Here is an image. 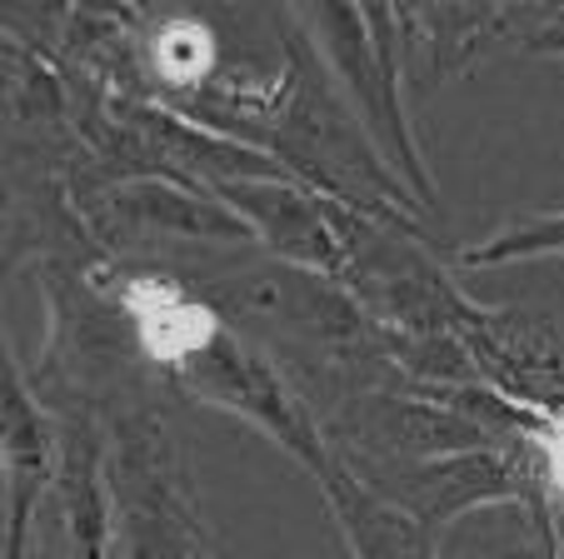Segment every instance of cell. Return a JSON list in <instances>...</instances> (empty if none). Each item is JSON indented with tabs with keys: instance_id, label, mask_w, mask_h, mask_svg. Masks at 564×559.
<instances>
[{
	"instance_id": "cell-7",
	"label": "cell",
	"mask_w": 564,
	"mask_h": 559,
	"mask_svg": "<svg viewBox=\"0 0 564 559\" xmlns=\"http://www.w3.org/2000/svg\"><path fill=\"white\" fill-rule=\"evenodd\" d=\"M0 420H6V559H25L35 515L55 485V420L11 355L0 369Z\"/></svg>"
},
{
	"instance_id": "cell-5",
	"label": "cell",
	"mask_w": 564,
	"mask_h": 559,
	"mask_svg": "<svg viewBox=\"0 0 564 559\" xmlns=\"http://www.w3.org/2000/svg\"><path fill=\"white\" fill-rule=\"evenodd\" d=\"M319 434L350 475H380L400 464L490 450V434L420 390H370L319 415Z\"/></svg>"
},
{
	"instance_id": "cell-8",
	"label": "cell",
	"mask_w": 564,
	"mask_h": 559,
	"mask_svg": "<svg viewBox=\"0 0 564 559\" xmlns=\"http://www.w3.org/2000/svg\"><path fill=\"white\" fill-rule=\"evenodd\" d=\"M315 485L330 505L335 525H340L350 559H440V539L415 515H405L400 505L375 495L370 485H360L340 460Z\"/></svg>"
},
{
	"instance_id": "cell-4",
	"label": "cell",
	"mask_w": 564,
	"mask_h": 559,
	"mask_svg": "<svg viewBox=\"0 0 564 559\" xmlns=\"http://www.w3.org/2000/svg\"><path fill=\"white\" fill-rule=\"evenodd\" d=\"M106 260H150L171 245H256L220 195L191 191L175 180H126L75 205Z\"/></svg>"
},
{
	"instance_id": "cell-2",
	"label": "cell",
	"mask_w": 564,
	"mask_h": 559,
	"mask_svg": "<svg viewBox=\"0 0 564 559\" xmlns=\"http://www.w3.org/2000/svg\"><path fill=\"white\" fill-rule=\"evenodd\" d=\"M295 21L315 41L330 80H340L345 100L360 116V126L370 130V140L380 146V155L410 185L420 211L435 221L440 191L405 110L410 45L405 31H400V6H300Z\"/></svg>"
},
{
	"instance_id": "cell-9",
	"label": "cell",
	"mask_w": 564,
	"mask_h": 559,
	"mask_svg": "<svg viewBox=\"0 0 564 559\" xmlns=\"http://www.w3.org/2000/svg\"><path fill=\"white\" fill-rule=\"evenodd\" d=\"M400 31L410 55H425V85H445L485 45L514 41L520 6H400Z\"/></svg>"
},
{
	"instance_id": "cell-6",
	"label": "cell",
	"mask_w": 564,
	"mask_h": 559,
	"mask_svg": "<svg viewBox=\"0 0 564 559\" xmlns=\"http://www.w3.org/2000/svg\"><path fill=\"white\" fill-rule=\"evenodd\" d=\"M220 201L256 230V245L270 260L340 280V230L330 195L300 180H235L220 185Z\"/></svg>"
},
{
	"instance_id": "cell-12",
	"label": "cell",
	"mask_w": 564,
	"mask_h": 559,
	"mask_svg": "<svg viewBox=\"0 0 564 559\" xmlns=\"http://www.w3.org/2000/svg\"><path fill=\"white\" fill-rule=\"evenodd\" d=\"M110 559H120V555H116V549H110Z\"/></svg>"
},
{
	"instance_id": "cell-10",
	"label": "cell",
	"mask_w": 564,
	"mask_h": 559,
	"mask_svg": "<svg viewBox=\"0 0 564 559\" xmlns=\"http://www.w3.org/2000/svg\"><path fill=\"white\" fill-rule=\"evenodd\" d=\"M544 255L564 260V211L520 215V221H510L500 235H490V240L455 250V265L475 270V265H514V260H544Z\"/></svg>"
},
{
	"instance_id": "cell-3",
	"label": "cell",
	"mask_w": 564,
	"mask_h": 559,
	"mask_svg": "<svg viewBox=\"0 0 564 559\" xmlns=\"http://www.w3.org/2000/svg\"><path fill=\"white\" fill-rule=\"evenodd\" d=\"M340 230V286L350 300L394 335H459L469 345L490 320V305L469 300L455 275L425 250L435 235L425 225H394L335 201Z\"/></svg>"
},
{
	"instance_id": "cell-11",
	"label": "cell",
	"mask_w": 564,
	"mask_h": 559,
	"mask_svg": "<svg viewBox=\"0 0 564 559\" xmlns=\"http://www.w3.org/2000/svg\"><path fill=\"white\" fill-rule=\"evenodd\" d=\"M514 45L530 55H564V6H550V11H524L520 6Z\"/></svg>"
},
{
	"instance_id": "cell-1",
	"label": "cell",
	"mask_w": 564,
	"mask_h": 559,
	"mask_svg": "<svg viewBox=\"0 0 564 559\" xmlns=\"http://www.w3.org/2000/svg\"><path fill=\"white\" fill-rule=\"evenodd\" d=\"M171 400L126 405L106 420V485L120 559H215L181 434L165 420Z\"/></svg>"
}]
</instances>
